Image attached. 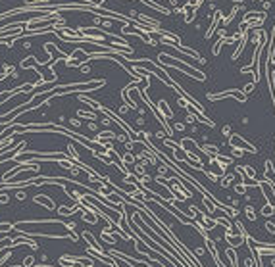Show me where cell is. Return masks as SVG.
<instances>
[{"mask_svg":"<svg viewBox=\"0 0 275 267\" xmlns=\"http://www.w3.org/2000/svg\"><path fill=\"white\" fill-rule=\"evenodd\" d=\"M266 227H267V231H269V233H275V225H273V223H267Z\"/></svg>","mask_w":275,"mask_h":267,"instance_id":"cell-1","label":"cell"}]
</instances>
